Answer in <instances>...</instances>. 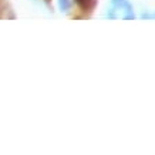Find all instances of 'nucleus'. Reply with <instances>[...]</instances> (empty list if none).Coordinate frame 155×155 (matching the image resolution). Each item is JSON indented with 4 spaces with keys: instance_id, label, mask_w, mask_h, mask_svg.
Wrapping results in <instances>:
<instances>
[{
    "instance_id": "obj_1",
    "label": "nucleus",
    "mask_w": 155,
    "mask_h": 155,
    "mask_svg": "<svg viewBox=\"0 0 155 155\" xmlns=\"http://www.w3.org/2000/svg\"><path fill=\"white\" fill-rule=\"evenodd\" d=\"M71 6V2L70 0H60V7L63 10H67L68 7Z\"/></svg>"
}]
</instances>
